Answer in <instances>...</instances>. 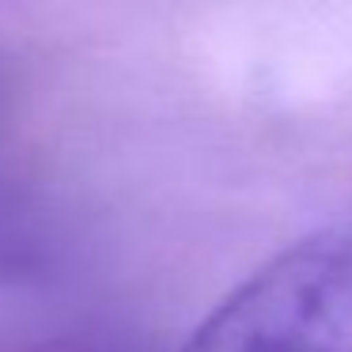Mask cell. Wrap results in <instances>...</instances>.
<instances>
[{
	"label": "cell",
	"mask_w": 352,
	"mask_h": 352,
	"mask_svg": "<svg viewBox=\"0 0 352 352\" xmlns=\"http://www.w3.org/2000/svg\"><path fill=\"white\" fill-rule=\"evenodd\" d=\"M178 352H352V216L254 269Z\"/></svg>",
	"instance_id": "cell-1"
}]
</instances>
